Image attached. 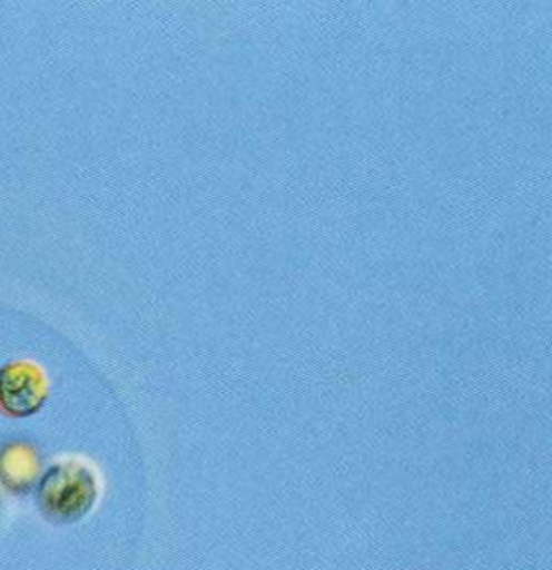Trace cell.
I'll return each mask as SVG.
<instances>
[{
    "label": "cell",
    "mask_w": 552,
    "mask_h": 570,
    "mask_svg": "<svg viewBox=\"0 0 552 570\" xmlns=\"http://www.w3.org/2000/svg\"><path fill=\"white\" fill-rule=\"evenodd\" d=\"M46 392L45 374L34 363H10L0 370V409L9 415H31L41 407Z\"/></svg>",
    "instance_id": "obj_2"
},
{
    "label": "cell",
    "mask_w": 552,
    "mask_h": 570,
    "mask_svg": "<svg viewBox=\"0 0 552 570\" xmlns=\"http://www.w3.org/2000/svg\"><path fill=\"white\" fill-rule=\"evenodd\" d=\"M96 494L95 476L78 463L52 466L39 490L42 511L62 522L83 515L95 504Z\"/></svg>",
    "instance_id": "obj_1"
}]
</instances>
